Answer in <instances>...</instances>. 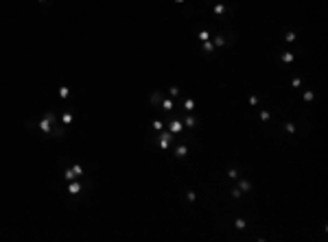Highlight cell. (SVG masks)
<instances>
[{"instance_id":"obj_1","label":"cell","mask_w":328,"mask_h":242,"mask_svg":"<svg viewBox=\"0 0 328 242\" xmlns=\"http://www.w3.org/2000/svg\"><path fill=\"white\" fill-rule=\"evenodd\" d=\"M24 127H26L29 131H40V133L53 135V138H64V133H66V127H64L61 122H59V127H57V122H53V120H48V118H42L37 124H33V120H26Z\"/></svg>"},{"instance_id":"obj_2","label":"cell","mask_w":328,"mask_h":242,"mask_svg":"<svg viewBox=\"0 0 328 242\" xmlns=\"http://www.w3.org/2000/svg\"><path fill=\"white\" fill-rule=\"evenodd\" d=\"M212 44L214 46H219V48H223V46H234L236 44V35L232 31H223V33H217V35H212Z\"/></svg>"},{"instance_id":"obj_3","label":"cell","mask_w":328,"mask_h":242,"mask_svg":"<svg viewBox=\"0 0 328 242\" xmlns=\"http://www.w3.org/2000/svg\"><path fill=\"white\" fill-rule=\"evenodd\" d=\"M212 11H214V15L219 18V20H223V22H228L230 18H232V13H234V9L232 7H228L225 2H212Z\"/></svg>"},{"instance_id":"obj_4","label":"cell","mask_w":328,"mask_h":242,"mask_svg":"<svg viewBox=\"0 0 328 242\" xmlns=\"http://www.w3.org/2000/svg\"><path fill=\"white\" fill-rule=\"evenodd\" d=\"M86 186H92V183L90 181H77V179H72V181H68V194L77 196V194H81V190Z\"/></svg>"},{"instance_id":"obj_5","label":"cell","mask_w":328,"mask_h":242,"mask_svg":"<svg viewBox=\"0 0 328 242\" xmlns=\"http://www.w3.org/2000/svg\"><path fill=\"white\" fill-rule=\"evenodd\" d=\"M158 140H160V148H169V146L175 142V135H173L171 131H166V133H160Z\"/></svg>"},{"instance_id":"obj_6","label":"cell","mask_w":328,"mask_h":242,"mask_svg":"<svg viewBox=\"0 0 328 242\" xmlns=\"http://www.w3.org/2000/svg\"><path fill=\"white\" fill-rule=\"evenodd\" d=\"M182 129H184V122H182L180 118H173V120L169 122V131H171L173 135H177V133H182Z\"/></svg>"},{"instance_id":"obj_7","label":"cell","mask_w":328,"mask_h":242,"mask_svg":"<svg viewBox=\"0 0 328 242\" xmlns=\"http://www.w3.org/2000/svg\"><path fill=\"white\" fill-rule=\"evenodd\" d=\"M188 148H190L188 144H177V146H175V157H177V159H186Z\"/></svg>"},{"instance_id":"obj_8","label":"cell","mask_w":328,"mask_h":242,"mask_svg":"<svg viewBox=\"0 0 328 242\" xmlns=\"http://www.w3.org/2000/svg\"><path fill=\"white\" fill-rule=\"evenodd\" d=\"M278 59H280L282 63H293V61H295V55L289 52V50H282L280 55H278Z\"/></svg>"},{"instance_id":"obj_9","label":"cell","mask_w":328,"mask_h":242,"mask_svg":"<svg viewBox=\"0 0 328 242\" xmlns=\"http://www.w3.org/2000/svg\"><path fill=\"white\" fill-rule=\"evenodd\" d=\"M238 190L243 194L252 192V181H249V179H238Z\"/></svg>"},{"instance_id":"obj_10","label":"cell","mask_w":328,"mask_h":242,"mask_svg":"<svg viewBox=\"0 0 328 242\" xmlns=\"http://www.w3.org/2000/svg\"><path fill=\"white\" fill-rule=\"evenodd\" d=\"M162 98H164L162 92H153V94H151V105H153V107H160V105H162Z\"/></svg>"},{"instance_id":"obj_11","label":"cell","mask_w":328,"mask_h":242,"mask_svg":"<svg viewBox=\"0 0 328 242\" xmlns=\"http://www.w3.org/2000/svg\"><path fill=\"white\" fill-rule=\"evenodd\" d=\"M164 111H173L175 109V103H173V98H162V105H160Z\"/></svg>"},{"instance_id":"obj_12","label":"cell","mask_w":328,"mask_h":242,"mask_svg":"<svg viewBox=\"0 0 328 242\" xmlns=\"http://www.w3.org/2000/svg\"><path fill=\"white\" fill-rule=\"evenodd\" d=\"M182 122H184V127H190V129H192V127H197V118H195L192 113L184 116V120H182Z\"/></svg>"},{"instance_id":"obj_13","label":"cell","mask_w":328,"mask_h":242,"mask_svg":"<svg viewBox=\"0 0 328 242\" xmlns=\"http://www.w3.org/2000/svg\"><path fill=\"white\" fill-rule=\"evenodd\" d=\"M70 170L75 172V177L79 179V177H86V170H83V166H79V164H72L70 166Z\"/></svg>"},{"instance_id":"obj_14","label":"cell","mask_w":328,"mask_h":242,"mask_svg":"<svg viewBox=\"0 0 328 242\" xmlns=\"http://www.w3.org/2000/svg\"><path fill=\"white\" fill-rule=\"evenodd\" d=\"M61 124H64V127L72 124V113H70V111H64V113H61Z\"/></svg>"},{"instance_id":"obj_15","label":"cell","mask_w":328,"mask_h":242,"mask_svg":"<svg viewBox=\"0 0 328 242\" xmlns=\"http://www.w3.org/2000/svg\"><path fill=\"white\" fill-rule=\"evenodd\" d=\"M192 109H195V100H192V98H186V100H184V111L190 113Z\"/></svg>"},{"instance_id":"obj_16","label":"cell","mask_w":328,"mask_h":242,"mask_svg":"<svg viewBox=\"0 0 328 242\" xmlns=\"http://www.w3.org/2000/svg\"><path fill=\"white\" fill-rule=\"evenodd\" d=\"M247 103H249L252 107H258V105H260V96H256V94H252V96L247 98Z\"/></svg>"},{"instance_id":"obj_17","label":"cell","mask_w":328,"mask_h":242,"mask_svg":"<svg viewBox=\"0 0 328 242\" xmlns=\"http://www.w3.org/2000/svg\"><path fill=\"white\" fill-rule=\"evenodd\" d=\"M197 37H199L201 42H208L212 35H210V31H199V33H197Z\"/></svg>"},{"instance_id":"obj_18","label":"cell","mask_w":328,"mask_h":242,"mask_svg":"<svg viewBox=\"0 0 328 242\" xmlns=\"http://www.w3.org/2000/svg\"><path fill=\"white\" fill-rule=\"evenodd\" d=\"M258 118H260L263 122H269V118H271V113H269L267 109H260V113H258Z\"/></svg>"},{"instance_id":"obj_19","label":"cell","mask_w":328,"mask_h":242,"mask_svg":"<svg viewBox=\"0 0 328 242\" xmlns=\"http://www.w3.org/2000/svg\"><path fill=\"white\" fill-rule=\"evenodd\" d=\"M59 96H61V98H70V87L61 85V87H59Z\"/></svg>"},{"instance_id":"obj_20","label":"cell","mask_w":328,"mask_h":242,"mask_svg":"<svg viewBox=\"0 0 328 242\" xmlns=\"http://www.w3.org/2000/svg\"><path fill=\"white\" fill-rule=\"evenodd\" d=\"M234 227L236 229H247V223L243 218H234Z\"/></svg>"},{"instance_id":"obj_21","label":"cell","mask_w":328,"mask_h":242,"mask_svg":"<svg viewBox=\"0 0 328 242\" xmlns=\"http://www.w3.org/2000/svg\"><path fill=\"white\" fill-rule=\"evenodd\" d=\"M201 50H203V52H212V50H214V44H212V42L208 39V42H203V46H201Z\"/></svg>"},{"instance_id":"obj_22","label":"cell","mask_w":328,"mask_h":242,"mask_svg":"<svg viewBox=\"0 0 328 242\" xmlns=\"http://www.w3.org/2000/svg\"><path fill=\"white\" fill-rule=\"evenodd\" d=\"M284 39H286V42H297V35H295L293 31H286V33H284Z\"/></svg>"},{"instance_id":"obj_23","label":"cell","mask_w":328,"mask_h":242,"mask_svg":"<svg viewBox=\"0 0 328 242\" xmlns=\"http://www.w3.org/2000/svg\"><path fill=\"white\" fill-rule=\"evenodd\" d=\"M284 129H286V131H289V133H295V131H297V127H295V124H293V122H289V120H286V122H284Z\"/></svg>"},{"instance_id":"obj_24","label":"cell","mask_w":328,"mask_h":242,"mask_svg":"<svg viewBox=\"0 0 328 242\" xmlns=\"http://www.w3.org/2000/svg\"><path fill=\"white\" fill-rule=\"evenodd\" d=\"M230 196H232V198H241V196H243V192H241L238 188H230Z\"/></svg>"},{"instance_id":"obj_25","label":"cell","mask_w":328,"mask_h":242,"mask_svg":"<svg viewBox=\"0 0 328 242\" xmlns=\"http://www.w3.org/2000/svg\"><path fill=\"white\" fill-rule=\"evenodd\" d=\"M228 177H230V179H238L241 175H238V170H236V168H228Z\"/></svg>"},{"instance_id":"obj_26","label":"cell","mask_w":328,"mask_h":242,"mask_svg":"<svg viewBox=\"0 0 328 242\" xmlns=\"http://www.w3.org/2000/svg\"><path fill=\"white\" fill-rule=\"evenodd\" d=\"M291 85H293V87H302V79H300V76H293V79H291Z\"/></svg>"},{"instance_id":"obj_27","label":"cell","mask_w":328,"mask_h":242,"mask_svg":"<svg viewBox=\"0 0 328 242\" xmlns=\"http://www.w3.org/2000/svg\"><path fill=\"white\" fill-rule=\"evenodd\" d=\"M313 98H315V92H311V90H309V92L304 94V103H311Z\"/></svg>"},{"instance_id":"obj_28","label":"cell","mask_w":328,"mask_h":242,"mask_svg":"<svg viewBox=\"0 0 328 242\" xmlns=\"http://www.w3.org/2000/svg\"><path fill=\"white\" fill-rule=\"evenodd\" d=\"M151 127H153L155 131H162V127H164V124H162V120H153V124H151Z\"/></svg>"},{"instance_id":"obj_29","label":"cell","mask_w":328,"mask_h":242,"mask_svg":"<svg viewBox=\"0 0 328 242\" xmlns=\"http://www.w3.org/2000/svg\"><path fill=\"white\" fill-rule=\"evenodd\" d=\"M169 94H171L173 98H175V96H180V87H175V85H173V87L169 90Z\"/></svg>"},{"instance_id":"obj_30","label":"cell","mask_w":328,"mask_h":242,"mask_svg":"<svg viewBox=\"0 0 328 242\" xmlns=\"http://www.w3.org/2000/svg\"><path fill=\"white\" fill-rule=\"evenodd\" d=\"M186 198H188V201H195V198H197V194L192 192V190H186Z\"/></svg>"},{"instance_id":"obj_31","label":"cell","mask_w":328,"mask_h":242,"mask_svg":"<svg viewBox=\"0 0 328 242\" xmlns=\"http://www.w3.org/2000/svg\"><path fill=\"white\" fill-rule=\"evenodd\" d=\"M175 2H177V4H184V2H186V0H175Z\"/></svg>"},{"instance_id":"obj_32","label":"cell","mask_w":328,"mask_h":242,"mask_svg":"<svg viewBox=\"0 0 328 242\" xmlns=\"http://www.w3.org/2000/svg\"><path fill=\"white\" fill-rule=\"evenodd\" d=\"M37 2H42V4H46V2H48V0H37Z\"/></svg>"}]
</instances>
